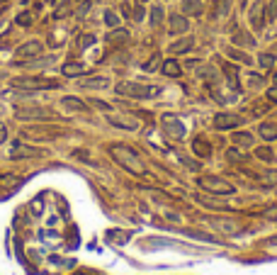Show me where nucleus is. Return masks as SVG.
<instances>
[{
	"mask_svg": "<svg viewBox=\"0 0 277 275\" xmlns=\"http://www.w3.org/2000/svg\"><path fill=\"white\" fill-rule=\"evenodd\" d=\"M110 154H112V158H114L117 163L124 166L129 173H134V176H146V173H148V171H146V166H144V161L139 158V154L132 151L129 146H124V144H112Z\"/></svg>",
	"mask_w": 277,
	"mask_h": 275,
	"instance_id": "nucleus-1",
	"label": "nucleus"
},
{
	"mask_svg": "<svg viewBox=\"0 0 277 275\" xmlns=\"http://www.w3.org/2000/svg\"><path fill=\"white\" fill-rule=\"evenodd\" d=\"M117 95H122V98H132V100H148V98H156L161 88H156V86H144V83H132V80H122V83H117Z\"/></svg>",
	"mask_w": 277,
	"mask_h": 275,
	"instance_id": "nucleus-2",
	"label": "nucleus"
},
{
	"mask_svg": "<svg viewBox=\"0 0 277 275\" xmlns=\"http://www.w3.org/2000/svg\"><path fill=\"white\" fill-rule=\"evenodd\" d=\"M197 185L202 190H207V193H214V195H231V193H236V187L229 180L217 178V176H200L197 178Z\"/></svg>",
	"mask_w": 277,
	"mask_h": 275,
	"instance_id": "nucleus-3",
	"label": "nucleus"
},
{
	"mask_svg": "<svg viewBox=\"0 0 277 275\" xmlns=\"http://www.w3.org/2000/svg\"><path fill=\"white\" fill-rule=\"evenodd\" d=\"M12 86L22 90H51L58 88L61 83L54 78H12Z\"/></svg>",
	"mask_w": 277,
	"mask_h": 275,
	"instance_id": "nucleus-4",
	"label": "nucleus"
},
{
	"mask_svg": "<svg viewBox=\"0 0 277 275\" xmlns=\"http://www.w3.org/2000/svg\"><path fill=\"white\" fill-rule=\"evenodd\" d=\"M44 51V46L42 42H37V39H29V42H24L22 46H17V51H15V59L17 61H32L37 56Z\"/></svg>",
	"mask_w": 277,
	"mask_h": 275,
	"instance_id": "nucleus-5",
	"label": "nucleus"
},
{
	"mask_svg": "<svg viewBox=\"0 0 277 275\" xmlns=\"http://www.w3.org/2000/svg\"><path fill=\"white\" fill-rule=\"evenodd\" d=\"M161 122H163V129L168 132L170 139H177V142H180V139L185 136V127H182V122L177 120L175 115H163Z\"/></svg>",
	"mask_w": 277,
	"mask_h": 275,
	"instance_id": "nucleus-6",
	"label": "nucleus"
},
{
	"mask_svg": "<svg viewBox=\"0 0 277 275\" xmlns=\"http://www.w3.org/2000/svg\"><path fill=\"white\" fill-rule=\"evenodd\" d=\"M248 20H251V27H253L255 32H260L267 22V12H265V3L263 0H258L253 8H251V15H248Z\"/></svg>",
	"mask_w": 277,
	"mask_h": 275,
	"instance_id": "nucleus-7",
	"label": "nucleus"
},
{
	"mask_svg": "<svg viewBox=\"0 0 277 275\" xmlns=\"http://www.w3.org/2000/svg\"><path fill=\"white\" fill-rule=\"evenodd\" d=\"M241 122H243V117H238V115H231V112H219V115L214 117V127H217L219 132H226V129H236Z\"/></svg>",
	"mask_w": 277,
	"mask_h": 275,
	"instance_id": "nucleus-8",
	"label": "nucleus"
},
{
	"mask_svg": "<svg viewBox=\"0 0 277 275\" xmlns=\"http://www.w3.org/2000/svg\"><path fill=\"white\" fill-rule=\"evenodd\" d=\"M39 156H44L42 149H37V146H27V144H12V151H10V158H39Z\"/></svg>",
	"mask_w": 277,
	"mask_h": 275,
	"instance_id": "nucleus-9",
	"label": "nucleus"
},
{
	"mask_svg": "<svg viewBox=\"0 0 277 275\" xmlns=\"http://www.w3.org/2000/svg\"><path fill=\"white\" fill-rule=\"evenodd\" d=\"M190 30V20L188 15H177V12H173L170 17H168V32L170 34H185Z\"/></svg>",
	"mask_w": 277,
	"mask_h": 275,
	"instance_id": "nucleus-10",
	"label": "nucleus"
},
{
	"mask_svg": "<svg viewBox=\"0 0 277 275\" xmlns=\"http://www.w3.org/2000/svg\"><path fill=\"white\" fill-rule=\"evenodd\" d=\"M107 122L112 127H119V129H139V120L136 117H127V115H107Z\"/></svg>",
	"mask_w": 277,
	"mask_h": 275,
	"instance_id": "nucleus-11",
	"label": "nucleus"
},
{
	"mask_svg": "<svg viewBox=\"0 0 277 275\" xmlns=\"http://www.w3.org/2000/svg\"><path fill=\"white\" fill-rule=\"evenodd\" d=\"M61 107L68 112H88V105L80 98H61Z\"/></svg>",
	"mask_w": 277,
	"mask_h": 275,
	"instance_id": "nucleus-12",
	"label": "nucleus"
},
{
	"mask_svg": "<svg viewBox=\"0 0 277 275\" xmlns=\"http://www.w3.org/2000/svg\"><path fill=\"white\" fill-rule=\"evenodd\" d=\"M61 73H64L66 78H78V76L85 73V66H83L80 61H68V64L61 66Z\"/></svg>",
	"mask_w": 277,
	"mask_h": 275,
	"instance_id": "nucleus-13",
	"label": "nucleus"
},
{
	"mask_svg": "<svg viewBox=\"0 0 277 275\" xmlns=\"http://www.w3.org/2000/svg\"><path fill=\"white\" fill-rule=\"evenodd\" d=\"M161 71H163V76H168V78H180L182 76V66L177 64L175 59H166L163 66H161Z\"/></svg>",
	"mask_w": 277,
	"mask_h": 275,
	"instance_id": "nucleus-14",
	"label": "nucleus"
},
{
	"mask_svg": "<svg viewBox=\"0 0 277 275\" xmlns=\"http://www.w3.org/2000/svg\"><path fill=\"white\" fill-rule=\"evenodd\" d=\"M258 134H260V139H265V142H275L277 139V122H263V124L258 127Z\"/></svg>",
	"mask_w": 277,
	"mask_h": 275,
	"instance_id": "nucleus-15",
	"label": "nucleus"
},
{
	"mask_svg": "<svg viewBox=\"0 0 277 275\" xmlns=\"http://www.w3.org/2000/svg\"><path fill=\"white\" fill-rule=\"evenodd\" d=\"M192 151L200 156V158H209V156H211V144L207 142V139L197 136V139L192 142Z\"/></svg>",
	"mask_w": 277,
	"mask_h": 275,
	"instance_id": "nucleus-16",
	"label": "nucleus"
},
{
	"mask_svg": "<svg viewBox=\"0 0 277 275\" xmlns=\"http://www.w3.org/2000/svg\"><path fill=\"white\" fill-rule=\"evenodd\" d=\"M195 46V39L192 37H185V39H177L175 44H170V54H188L190 49Z\"/></svg>",
	"mask_w": 277,
	"mask_h": 275,
	"instance_id": "nucleus-17",
	"label": "nucleus"
},
{
	"mask_svg": "<svg viewBox=\"0 0 277 275\" xmlns=\"http://www.w3.org/2000/svg\"><path fill=\"white\" fill-rule=\"evenodd\" d=\"M224 76H226V80H229V86H231L233 90H241V83H238V68H233L231 64H224Z\"/></svg>",
	"mask_w": 277,
	"mask_h": 275,
	"instance_id": "nucleus-18",
	"label": "nucleus"
},
{
	"mask_svg": "<svg viewBox=\"0 0 277 275\" xmlns=\"http://www.w3.org/2000/svg\"><path fill=\"white\" fill-rule=\"evenodd\" d=\"M202 10H204V8H202V0H182V15H192V17H195V15H202Z\"/></svg>",
	"mask_w": 277,
	"mask_h": 275,
	"instance_id": "nucleus-19",
	"label": "nucleus"
},
{
	"mask_svg": "<svg viewBox=\"0 0 277 275\" xmlns=\"http://www.w3.org/2000/svg\"><path fill=\"white\" fill-rule=\"evenodd\" d=\"M80 86H83V88H107L110 80H107L105 76H93V78H83Z\"/></svg>",
	"mask_w": 277,
	"mask_h": 275,
	"instance_id": "nucleus-20",
	"label": "nucleus"
},
{
	"mask_svg": "<svg viewBox=\"0 0 277 275\" xmlns=\"http://www.w3.org/2000/svg\"><path fill=\"white\" fill-rule=\"evenodd\" d=\"M229 10H231V0H217L214 3V17L217 20H224L229 15Z\"/></svg>",
	"mask_w": 277,
	"mask_h": 275,
	"instance_id": "nucleus-21",
	"label": "nucleus"
},
{
	"mask_svg": "<svg viewBox=\"0 0 277 275\" xmlns=\"http://www.w3.org/2000/svg\"><path fill=\"white\" fill-rule=\"evenodd\" d=\"M255 158H260V161L270 163V161H275V151H272L270 146H258V149H255Z\"/></svg>",
	"mask_w": 277,
	"mask_h": 275,
	"instance_id": "nucleus-22",
	"label": "nucleus"
},
{
	"mask_svg": "<svg viewBox=\"0 0 277 275\" xmlns=\"http://www.w3.org/2000/svg\"><path fill=\"white\" fill-rule=\"evenodd\" d=\"M255 139H253V134H248V132H233V144L236 146H251Z\"/></svg>",
	"mask_w": 277,
	"mask_h": 275,
	"instance_id": "nucleus-23",
	"label": "nucleus"
},
{
	"mask_svg": "<svg viewBox=\"0 0 277 275\" xmlns=\"http://www.w3.org/2000/svg\"><path fill=\"white\" fill-rule=\"evenodd\" d=\"M20 183H22L20 176H0V187L3 190H12V187H17Z\"/></svg>",
	"mask_w": 277,
	"mask_h": 275,
	"instance_id": "nucleus-24",
	"label": "nucleus"
},
{
	"mask_svg": "<svg viewBox=\"0 0 277 275\" xmlns=\"http://www.w3.org/2000/svg\"><path fill=\"white\" fill-rule=\"evenodd\" d=\"M163 17H166L163 8H161V5H153V8H151V24H153V27H161V24H163Z\"/></svg>",
	"mask_w": 277,
	"mask_h": 275,
	"instance_id": "nucleus-25",
	"label": "nucleus"
},
{
	"mask_svg": "<svg viewBox=\"0 0 277 275\" xmlns=\"http://www.w3.org/2000/svg\"><path fill=\"white\" fill-rule=\"evenodd\" d=\"M233 44L236 46H251V44H255V39H251L245 32H238V30H236V32H233Z\"/></svg>",
	"mask_w": 277,
	"mask_h": 275,
	"instance_id": "nucleus-26",
	"label": "nucleus"
},
{
	"mask_svg": "<svg viewBox=\"0 0 277 275\" xmlns=\"http://www.w3.org/2000/svg\"><path fill=\"white\" fill-rule=\"evenodd\" d=\"M127 39H129V32H127V30H117V32L107 34V42H110V44H122Z\"/></svg>",
	"mask_w": 277,
	"mask_h": 275,
	"instance_id": "nucleus-27",
	"label": "nucleus"
},
{
	"mask_svg": "<svg viewBox=\"0 0 277 275\" xmlns=\"http://www.w3.org/2000/svg\"><path fill=\"white\" fill-rule=\"evenodd\" d=\"M258 64L263 68H272L275 66V54H260L258 56Z\"/></svg>",
	"mask_w": 277,
	"mask_h": 275,
	"instance_id": "nucleus-28",
	"label": "nucleus"
},
{
	"mask_svg": "<svg viewBox=\"0 0 277 275\" xmlns=\"http://www.w3.org/2000/svg\"><path fill=\"white\" fill-rule=\"evenodd\" d=\"M105 24H107V27H119V17L112 10H107L105 12Z\"/></svg>",
	"mask_w": 277,
	"mask_h": 275,
	"instance_id": "nucleus-29",
	"label": "nucleus"
},
{
	"mask_svg": "<svg viewBox=\"0 0 277 275\" xmlns=\"http://www.w3.org/2000/svg\"><path fill=\"white\" fill-rule=\"evenodd\" d=\"M17 24L29 27V24H32V12H20V15H17Z\"/></svg>",
	"mask_w": 277,
	"mask_h": 275,
	"instance_id": "nucleus-30",
	"label": "nucleus"
},
{
	"mask_svg": "<svg viewBox=\"0 0 277 275\" xmlns=\"http://www.w3.org/2000/svg\"><path fill=\"white\" fill-rule=\"evenodd\" d=\"M211 227H222V231H236L238 227L236 224H231V222H209Z\"/></svg>",
	"mask_w": 277,
	"mask_h": 275,
	"instance_id": "nucleus-31",
	"label": "nucleus"
},
{
	"mask_svg": "<svg viewBox=\"0 0 277 275\" xmlns=\"http://www.w3.org/2000/svg\"><path fill=\"white\" fill-rule=\"evenodd\" d=\"M229 56L236 59V61H241V64H251V59H248L245 54H241V51H236V49H229Z\"/></svg>",
	"mask_w": 277,
	"mask_h": 275,
	"instance_id": "nucleus-32",
	"label": "nucleus"
},
{
	"mask_svg": "<svg viewBox=\"0 0 277 275\" xmlns=\"http://www.w3.org/2000/svg\"><path fill=\"white\" fill-rule=\"evenodd\" d=\"M144 17H146L144 5H141V3H136V8H134V20H136V22H141Z\"/></svg>",
	"mask_w": 277,
	"mask_h": 275,
	"instance_id": "nucleus-33",
	"label": "nucleus"
},
{
	"mask_svg": "<svg viewBox=\"0 0 277 275\" xmlns=\"http://www.w3.org/2000/svg\"><path fill=\"white\" fill-rule=\"evenodd\" d=\"M265 12H267V20H275V17H277V0H272V3L267 5Z\"/></svg>",
	"mask_w": 277,
	"mask_h": 275,
	"instance_id": "nucleus-34",
	"label": "nucleus"
},
{
	"mask_svg": "<svg viewBox=\"0 0 277 275\" xmlns=\"http://www.w3.org/2000/svg\"><path fill=\"white\" fill-rule=\"evenodd\" d=\"M226 156H229L231 161H243V156L238 154V149H229V151H226Z\"/></svg>",
	"mask_w": 277,
	"mask_h": 275,
	"instance_id": "nucleus-35",
	"label": "nucleus"
},
{
	"mask_svg": "<svg viewBox=\"0 0 277 275\" xmlns=\"http://www.w3.org/2000/svg\"><path fill=\"white\" fill-rule=\"evenodd\" d=\"M93 105L98 107V110H105V112H112V107L107 105V102H102V100H93Z\"/></svg>",
	"mask_w": 277,
	"mask_h": 275,
	"instance_id": "nucleus-36",
	"label": "nucleus"
},
{
	"mask_svg": "<svg viewBox=\"0 0 277 275\" xmlns=\"http://www.w3.org/2000/svg\"><path fill=\"white\" fill-rule=\"evenodd\" d=\"M88 10H90V3L85 0V3H83V5L78 8V17H85V12H88Z\"/></svg>",
	"mask_w": 277,
	"mask_h": 275,
	"instance_id": "nucleus-37",
	"label": "nucleus"
},
{
	"mask_svg": "<svg viewBox=\"0 0 277 275\" xmlns=\"http://www.w3.org/2000/svg\"><path fill=\"white\" fill-rule=\"evenodd\" d=\"M158 59H161V56H158V54H153V56H151V61H148V64H146V71H151V68H156V64H158Z\"/></svg>",
	"mask_w": 277,
	"mask_h": 275,
	"instance_id": "nucleus-38",
	"label": "nucleus"
},
{
	"mask_svg": "<svg viewBox=\"0 0 277 275\" xmlns=\"http://www.w3.org/2000/svg\"><path fill=\"white\" fill-rule=\"evenodd\" d=\"M267 100H270V102H277V86H272V88L267 90Z\"/></svg>",
	"mask_w": 277,
	"mask_h": 275,
	"instance_id": "nucleus-39",
	"label": "nucleus"
},
{
	"mask_svg": "<svg viewBox=\"0 0 277 275\" xmlns=\"http://www.w3.org/2000/svg\"><path fill=\"white\" fill-rule=\"evenodd\" d=\"M5 139H8V127H5V124H0V144L5 142Z\"/></svg>",
	"mask_w": 277,
	"mask_h": 275,
	"instance_id": "nucleus-40",
	"label": "nucleus"
},
{
	"mask_svg": "<svg viewBox=\"0 0 277 275\" xmlns=\"http://www.w3.org/2000/svg\"><path fill=\"white\" fill-rule=\"evenodd\" d=\"M260 83H263V78H260V76H255V73H253V76H251V86H255V88H258Z\"/></svg>",
	"mask_w": 277,
	"mask_h": 275,
	"instance_id": "nucleus-41",
	"label": "nucleus"
},
{
	"mask_svg": "<svg viewBox=\"0 0 277 275\" xmlns=\"http://www.w3.org/2000/svg\"><path fill=\"white\" fill-rule=\"evenodd\" d=\"M95 42V37H83V42H80V46H88Z\"/></svg>",
	"mask_w": 277,
	"mask_h": 275,
	"instance_id": "nucleus-42",
	"label": "nucleus"
},
{
	"mask_svg": "<svg viewBox=\"0 0 277 275\" xmlns=\"http://www.w3.org/2000/svg\"><path fill=\"white\" fill-rule=\"evenodd\" d=\"M136 3H141V5H146V3H148V0H136Z\"/></svg>",
	"mask_w": 277,
	"mask_h": 275,
	"instance_id": "nucleus-43",
	"label": "nucleus"
},
{
	"mask_svg": "<svg viewBox=\"0 0 277 275\" xmlns=\"http://www.w3.org/2000/svg\"><path fill=\"white\" fill-rule=\"evenodd\" d=\"M272 80H275V86H277V73H275V76H272Z\"/></svg>",
	"mask_w": 277,
	"mask_h": 275,
	"instance_id": "nucleus-44",
	"label": "nucleus"
},
{
	"mask_svg": "<svg viewBox=\"0 0 277 275\" xmlns=\"http://www.w3.org/2000/svg\"><path fill=\"white\" fill-rule=\"evenodd\" d=\"M275 241H277V239H275Z\"/></svg>",
	"mask_w": 277,
	"mask_h": 275,
	"instance_id": "nucleus-45",
	"label": "nucleus"
}]
</instances>
